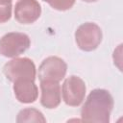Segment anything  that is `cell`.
Wrapping results in <instances>:
<instances>
[{
	"mask_svg": "<svg viewBox=\"0 0 123 123\" xmlns=\"http://www.w3.org/2000/svg\"><path fill=\"white\" fill-rule=\"evenodd\" d=\"M112 107L113 99L109 91L105 89H94L89 93L82 108V119L86 122L107 123L110 121Z\"/></svg>",
	"mask_w": 123,
	"mask_h": 123,
	"instance_id": "cell-1",
	"label": "cell"
},
{
	"mask_svg": "<svg viewBox=\"0 0 123 123\" xmlns=\"http://www.w3.org/2000/svg\"><path fill=\"white\" fill-rule=\"evenodd\" d=\"M3 72L7 79L13 83L20 80L34 81L36 78V66L27 58L14 59L7 62L4 65Z\"/></svg>",
	"mask_w": 123,
	"mask_h": 123,
	"instance_id": "cell-2",
	"label": "cell"
},
{
	"mask_svg": "<svg viewBox=\"0 0 123 123\" xmlns=\"http://www.w3.org/2000/svg\"><path fill=\"white\" fill-rule=\"evenodd\" d=\"M29 37L23 33H9L0 39V54L14 58L24 53L30 46Z\"/></svg>",
	"mask_w": 123,
	"mask_h": 123,
	"instance_id": "cell-3",
	"label": "cell"
},
{
	"mask_svg": "<svg viewBox=\"0 0 123 123\" xmlns=\"http://www.w3.org/2000/svg\"><path fill=\"white\" fill-rule=\"evenodd\" d=\"M76 42L80 49L84 51H92L98 47L102 40V32L95 23H84L75 33Z\"/></svg>",
	"mask_w": 123,
	"mask_h": 123,
	"instance_id": "cell-4",
	"label": "cell"
},
{
	"mask_svg": "<svg viewBox=\"0 0 123 123\" xmlns=\"http://www.w3.org/2000/svg\"><path fill=\"white\" fill-rule=\"evenodd\" d=\"M67 65L63 60L58 57H49L45 59L38 68L39 81L60 82L66 73Z\"/></svg>",
	"mask_w": 123,
	"mask_h": 123,
	"instance_id": "cell-5",
	"label": "cell"
},
{
	"mask_svg": "<svg viewBox=\"0 0 123 123\" xmlns=\"http://www.w3.org/2000/svg\"><path fill=\"white\" fill-rule=\"evenodd\" d=\"M86 94V85L84 81L77 77L71 76L67 78L62 86V99L64 103L71 107L79 106Z\"/></svg>",
	"mask_w": 123,
	"mask_h": 123,
	"instance_id": "cell-6",
	"label": "cell"
},
{
	"mask_svg": "<svg viewBox=\"0 0 123 123\" xmlns=\"http://www.w3.org/2000/svg\"><path fill=\"white\" fill-rule=\"evenodd\" d=\"M40 5L37 0H18L14 8V17L21 24H31L40 15Z\"/></svg>",
	"mask_w": 123,
	"mask_h": 123,
	"instance_id": "cell-7",
	"label": "cell"
},
{
	"mask_svg": "<svg viewBox=\"0 0 123 123\" xmlns=\"http://www.w3.org/2000/svg\"><path fill=\"white\" fill-rule=\"evenodd\" d=\"M41 88V105L47 109H54L61 102V86L59 82L42 81L40 82Z\"/></svg>",
	"mask_w": 123,
	"mask_h": 123,
	"instance_id": "cell-8",
	"label": "cell"
},
{
	"mask_svg": "<svg viewBox=\"0 0 123 123\" xmlns=\"http://www.w3.org/2000/svg\"><path fill=\"white\" fill-rule=\"evenodd\" d=\"M14 95L21 103H32L37 98V87L34 81L20 80L14 82Z\"/></svg>",
	"mask_w": 123,
	"mask_h": 123,
	"instance_id": "cell-9",
	"label": "cell"
},
{
	"mask_svg": "<svg viewBox=\"0 0 123 123\" xmlns=\"http://www.w3.org/2000/svg\"><path fill=\"white\" fill-rule=\"evenodd\" d=\"M17 122H45V118L43 117V114L32 108L24 109L22 110L18 115H17Z\"/></svg>",
	"mask_w": 123,
	"mask_h": 123,
	"instance_id": "cell-10",
	"label": "cell"
},
{
	"mask_svg": "<svg viewBox=\"0 0 123 123\" xmlns=\"http://www.w3.org/2000/svg\"><path fill=\"white\" fill-rule=\"evenodd\" d=\"M43 1L47 2L53 9H56L59 11L68 10L75 3V0H43Z\"/></svg>",
	"mask_w": 123,
	"mask_h": 123,
	"instance_id": "cell-11",
	"label": "cell"
},
{
	"mask_svg": "<svg viewBox=\"0 0 123 123\" xmlns=\"http://www.w3.org/2000/svg\"><path fill=\"white\" fill-rule=\"evenodd\" d=\"M12 15V4H0V23L6 22L11 18Z\"/></svg>",
	"mask_w": 123,
	"mask_h": 123,
	"instance_id": "cell-12",
	"label": "cell"
},
{
	"mask_svg": "<svg viewBox=\"0 0 123 123\" xmlns=\"http://www.w3.org/2000/svg\"><path fill=\"white\" fill-rule=\"evenodd\" d=\"M11 2H12V0H0V4H2V5L9 4V3H11Z\"/></svg>",
	"mask_w": 123,
	"mask_h": 123,
	"instance_id": "cell-13",
	"label": "cell"
},
{
	"mask_svg": "<svg viewBox=\"0 0 123 123\" xmlns=\"http://www.w3.org/2000/svg\"><path fill=\"white\" fill-rule=\"evenodd\" d=\"M83 1H86V2H94V1H97V0H83Z\"/></svg>",
	"mask_w": 123,
	"mask_h": 123,
	"instance_id": "cell-14",
	"label": "cell"
}]
</instances>
